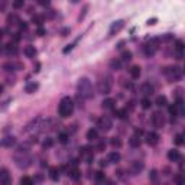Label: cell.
<instances>
[{"mask_svg": "<svg viewBox=\"0 0 185 185\" xmlns=\"http://www.w3.org/2000/svg\"><path fill=\"white\" fill-rule=\"evenodd\" d=\"M77 93L82 100H91L94 97V87L87 77H81L77 82Z\"/></svg>", "mask_w": 185, "mask_h": 185, "instance_id": "obj_1", "label": "cell"}, {"mask_svg": "<svg viewBox=\"0 0 185 185\" xmlns=\"http://www.w3.org/2000/svg\"><path fill=\"white\" fill-rule=\"evenodd\" d=\"M74 111V100L71 97H64V99L59 101V104H58V114H59V117L62 119H66V117H70Z\"/></svg>", "mask_w": 185, "mask_h": 185, "instance_id": "obj_2", "label": "cell"}, {"mask_svg": "<svg viewBox=\"0 0 185 185\" xmlns=\"http://www.w3.org/2000/svg\"><path fill=\"white\" fill-rule=\"evenodd\" d=\"M111 87H113V77L110 74H104L103 77H100L99 82H97V91L100 94L107 95L111 91Z\"/></svg>", "mask_w": 185, "mask_h": 185, "instance_id": "obj_3", "label": "cell"}, {"mask_svg": "<svg viewBox=\"0 0 185 185\" xmlns=\"http://www.w3.org/2000/svg\"><path fill=\"white\" fill-rule=\"evenodd\" d=\"M32 162H33V158L28 152H18L14 155V163L20 169H28L29 166L32 165Z\"/></svg>", "mask_w": 185, "mask_h": 185, "instance_id": "obj_4", "label": "cell"}, {"mask_svg": "<svg viewBox=\"0 0 185 185\" xmlns=\"http://www.w3.org/2000/svg\"><path fill=\"white\" fill-rule=\"evenodd\" d=\"M163 75L169 81H179L182 78V68L178 65L166 66L165 70H163Z\"/></svg>", "mask_w": 185, "mask_h": 185, "instance_id": "obj_5", "label": "cell"}, {"mask_svg": "<svg viewBox=\"0 0 185 185\" xmlns=\"http://www.w3.org/2000/svg\"><path fill=\"white\" fill-rule=\"evenodd\" d=\"M97 127L101 132H109L113 127V122L110 119L109 116H101L99 120H97Z\"/></svg>", "mask_w": 185, "mask_h": 185, "instance_id": "obj_6", "label": "cell"}, {"mask_svg": "<svg viewBox=\"0 0 185 185\" xmlns=\"http://www.w3.org/2000/svg\"><path fill=\"white\" fill-rule=\"evenodd\" d=\"M158 48H159V39H152V41H149V42L143 46L145 55H146V57H152V55H155V52L158 51Z\"/></svg>", "mask_w": 185, "mask_h": 185, "instance_id": "obj_7", "label": "cell"}, {"mask_svg": "<svg viewBox=\"0 0 185 185\" xmlns=\"http://www.w3.org/2000/svg\"><path fill=\"white\" fill-rule=\"evenodd\" d=\"M152 124L156 129H162L165 126V116L162 114V111H155L152 114Z\"/></svg>", "mask_w": 185, "mask_h": 185, "instance_id": "obj_8", "label": "cell"}, {"mask_svg": "<svg viewBox=\"0 0 185 185\" xmlns=\"http://www.w3.org/2000/svg\"><path fill=\"white\" fill-rule=\"evenodd\" d=\"M143 168H145V163L142 161H133L130 163V168H129V171L132 175H139L140 172L143 171Z\"/></svg>", "mask_w": 185, "mask_h": 185, "instance_id": "obj_9", "label": "cell"}, {"mask_svg": "<svg viewBox=\"0 0 185 185\" xmlns=\"http://www.w3.org/2000/svg\"><path fill=\"white\" fill-rule=\"evenodd\" d=\"M81 158H82L87 163H91V162L94 161V153L91 151V147H88V146L81 147Z\"/></svg>", "mask_w": 185, "mask_h": 185, "instance_id": "obj_10", "label": "cell"}, {"mask_svg": "<svg viewBox=\"0 0 185 185\" xmlns=\"http://www.w3.org/2000/svg\"><path fill=\"white\" fill-rule=\"evenodd\" d=\"M41 122H42V117H36V119H33L30 123H28L26 124V127H25V132L26 133H32V132H35L38 127H41L42 124H41Z\"/></svg>", "mask_w": 185, "mask_h": 185, "instance_id": "obj_11", "label": "cell"}, {"mask_svg": "<svg viewBox=\"0 0 185 185\" xmlns=\"http://www.w3.org/2000/svg\"><path fill=\"white\" fill-rule=\"evenodd\" d=\"M123 28H124V20H116V22H113L111 26H110L109 35L110 36H113V35H116V33H119Z\"/></svg>", "mask_w": 185, "mask_h": 185, "instance_id": "obj_12", "label": "cell"}, {"mask_svg": "<svg viewBox=\"0 0 185 185\" xmlns=\"http://www.w3.org/2000/svg\"><path fill=\"white\" fill-rule=\"evenodd\" d=\"M153 86L151 84V82H143L142 86H140V94L143 95V97H149V95L153 94Z\"/></svg>", "mask_w": 185, "mask_h": 185, "instance_id": "obj_13", "label": "cell"}, {"mask_svg": "<svg viewBox=\"0 0 185 185\" xmlns=\"http://www.w3.org/2000/svg\"><path fill=\"white\" fill-rule=\"evenodd\" d=\"M158 142H159V135L155 132H151L146 135V143L147 145H151V146H155V145H158Z\"/></svg>", "mask_w": 185, "mask_h": 185, "instance_id": "obj_14", "label": "cell"}, {"mask_svg": "<svg viewBox=\"0 0 185 185\" xmlns=\"http://www.w3.org/2000/svg\"><path fill=\"white\" fill-rule=\"evenodd\" d=\"M16 145V138L13 136H7V138H3L0 140V146L2 147H12Z\"/></svg>", "mask_w": 185, "mask_h": 185, "instance_id": "obj_15", "label": "cell"}, {"mask_svg": "<svg viewBox=\"0 0 185 185\" xmlns=\"http://www.w3.org/2000/svg\"><path fill=\"white\" fill-rule=\"evenodd\" d=\"M10 182V174L7 168L0 169V184H9Z\"/></svg>", "mask_w": 185, "mask_h": 185, "instance_id": "obj_16", "label": "cell"}, {"mask_svg": "<svg viewBox=\"0 0 185 185\" xmlns=\"http://www.w3.org/2000/svg\"><path fill=\"white\" fill-rule=\"evenodd\" d=\"M168 159H169L171 162H178L181 159L179 151H176V149H171V151L168 152Z\"/></svg>", "mask_w": 185, "mask_h": 185, "instance_id": "obj_17", "label": "cell"}, {"mask_svg": "<svg viewBox=\"0 0 185 185\" xmlns=\"http://www.w3.org/2000/svg\"><path fill=\"white\" fill-rule=\"evenodd\" d=\"M23 54L28 58H35V57H36V48L32 46V45H28V46H25Z\"/></svg>", "mask_w": 185, "mask_h": 185, "instance_id": "obj_18", "label": "cell"}, {"mask_svg": "<svg viewBox=\"0 0 185 185\" xmlns=\"http://www.w3.org/2000/svg\"><path fill=\"white\" fill-rule=\"evenodd\" d=\"M68 175H70V178L74 181H78L81 178V171L77 168V166H74V168H71L70 169V172H68Z\"/></svg>", "mask_w": 185, "mask_h": 185, "instance_id": "obj_19", "label": "cell"}, {"mask_svg": "<svg viewBox=\"0 0 185 185\" xmlns=\"http://www.w3.org/2000/svg\"><path fill=\"white\" fill-rule=\"evenodd\" d=\"M129 72H130V77H132L133 80H138L139 77H140V74H142V71H140V66L139 65H133L130 70H129Z\"/></svg>", "mask_w": 185, "mask_h": 185, "instance_id": "obj_20", "label": "cell"}, {"mask_svg": "<svg viewBox=\"0 0 185 185\" xmlns=\"http://www.w3.org/2000/svg\"><path fill=\"white\" fill-rule=\"evenodd\" d=\"M140 143H142V140H140V136H139V135H133V136H130V139H129V145L132 147H139Z\"/></svg>", "mask_w": 185, "mask_h": 185, "instance_id": "obj_21", "label": "cell"}, {"mask_svg": "<svg viewBox=\"0 0 185 185\" xmlns=\"http://www.w3.org/2000/svg\"><path fill=\"white\" fill-rule=\"evenodd\" d=\"M39 88V84L38 82H35V81H30V82H28L26 84V93H29V94H32V93H35V91Z\"/></svg>", "mask_w": 185, "mask_h": 185, "instance_id": "obj_22", "label": "cell"}, {"mask_svg": "<svg viewBox=\"0 0 185 185\" xmlns=\"http://www.w3.org/2000/svg\"><path fill=\"white\" fill-rule=\"evenodd\" d=\"M120 153L117 152V151H114V152H111L109 155V159H107V162H110V163H117V162H120Z\"/></svg>", "mask_w": 185, "mask_h": 185, "instance_id": "obj_23", "label": "cell"}, {"mask_svg": "<svg viewBox=\"0 0 185 185\" xmlns=\"http://www.w3.org/2000/svg\"><path fill=\"white\" fill-rule=\"evenodd\" d=\"M99 139V132H97V129H90L88 132H87V140H97Z\"/></svg>", "mask_w": 185, "mask_h": 185, "instance_id": "obj_24", "label": "cell"}, {"mask_svg": "<svg viewBox=\"0 0 185 185\" xmlns=\"http://www.w3.org/2000/svg\"><path fill=\"white\" fill-rule=\"evenodd\" d=\"M114 103H116V101H114L113 99H106V100H103L101 106H103V109H106V110H113Z\"/></svg>", "mask_w": 185, "mask_h": 185, "instance_id": "obj_25", "label": "cell"}, {"mask_svg": "<svg viewBox=\"0 0 185 185\" xmlns=\"http://www.w3.org/2000/svg\"><path fill=\"white\" fill-rule=\"evenodd\" d=\"M155 104H156L158 107H163V106L168 104V99H166L165 95H158L156 100H155Z\"/></svg>", "mask_w": 185, "mask_h": 185, "instance_id": "obj_26", "label": "cell"}, {"mask_svg": "<svg viewBox=\"0 0 185 185\" xmlns=\"http://www.w3.org/2000/svg\"><path fill=\"white\" fill-rule=\"evenodd\" d=\"M49 178L52 181L59 179V169L58 168H49Z\"/></svg>", "mask_w": 185, "mask_h": 185, "instance_id": "obj_27", "label": "cell"}, {"mask_svg": "<svg viewBox=\"0 0 185 185\" xmlns=\"http://www.w3.org/2000/svg\"><path fill=\"white\" fill-rule=\"evenodd\" d=\"M127 109H120V110H114V116L117 119H126L127 117Z\"/></svg>", "mask_w": 185, "mask_h": 185, "instance_id": "obj_28", "label": "cell"}, {"mask_svg": "<svg viewBox=\"0 0 185 185\" xmlns=\"http://www.w3.org/2000/svg\"><path fill=\"white\" fill-rule=\"evenodd\" d=\"M151 106H152V101H151V99L143 97V99L140 100V107H142L143 110H149V109H151Z\"/></svg>", "mask_w": 185, "mask_h": 185, "instance_id": "obj_29", "label": "cell"}, {"mask_svg": "<svg viewBox=\"0 0 185 185\" xmlns=\"http://www.w3.org/2000/svg\"><path fill=\"white\" fill-rule=\"evenodd\" d=\"M32 22L36 26H42V23H43V16H39V14H35L32 18Z\"/></svg>", "mask_w": 185, "mask_h": 185, "instance_id": "obj_30", "label": "cell"}, {"mask_svg": "<svg viewBox=\"0 0 185 185\" xmlns=\"http://www.w3.org/2000/svg\"><path fill=\"white\" fill-rule=\"evenodd\" d=\"M130 59H132V52H130V51H123V52H122V61L129 62Z\"/></svg>", "mask_w": 185, "mask_h": 185, "instance_id": "obj_31", "label": "cell"}, {"mask_svg": "<svg viewBox=\"0 0 185 185\" xmlns=\"http://www.w3.org/2000/svg\"><path fill=\"white\" fill-rule=\"evenodd\" d=\"M29 147H30V142H26V143H22L18 146V152H28Z\"/></svg>", "mask_w": 185, "mask_h": 185, "instance_id": "obj_32", "label": "cell"}, {"mask_svg": "<svg viewBox=\"0 0 185 185\" xmlns=\"http://www.w3.org/2000/svg\"><path fill=\"white\" fill-rule=\"evenodd\" d=\"M106 145H107V143H106V140H104V139H101V140L97 143V147H95V151H97V152H103V151L106 149Z\"/></svg>", "mask_w": 185, "mask_h": 185, "instance_id": "obj_33", "label": "cell"}, {"mask_svg": "<svg viewBox=\"0 0 185 185\" xmlns=\"http://www.w3.org/2000/svg\"><path fill=\"white\" fill-rule=\"evenodd\" d=\"M110 145L113 147H120L122 146V140H120L119 138H111L110 139Z\"/></svg>", "mask_w": 185, "mask_h": 185, "instance_id": "obj_34", "label": "cell"}, {"mask_svg": "<svg viewBox=\"0 0 185 185\" xmlns=\"http://www.w3.org/2000/svg\"><path fill=\"white\" fill-rule=\"evenodd\" d=\"M7 22H9V25H18L19 23V18L16 14H10L9 18H7Z\"/></svg>", "mask_w": 185, "mask_h": 185, "instance_id": "obj_35", "label": "cell"}, {"mask_svg": "<svg viewBox=\"0 0 185 185\" xmlns=\"http://www.w3.org/2000/svg\"><path fill=\"white\" fill-rule=\"evenodd\" d=\"M110 66H111V70H120V66H122V62L119 61V59H113V61L110 62Z\"/></svg>", "mask_w": 185, "mask_h": 185, "instance_id": "obj_36", "label": "cell"}, {"mask_svg": "<svg viewBox=\"0 0 185 185\" xmlns=\"http://www.w3.org/2000/svg\"><path fill=\"white\" fill-rule=\"evenodd\" d=\"M20 184L22 185H32L33 179L32 178H29V176H22V178H20Z\"/></svg>", "mask_w": 185, "mask_h": 185, "instance_id": "obj_37", "label": "cell"}, {"mask_svg": "<svg viewBox=\"0 0 185 185\" xmlns=\"http://www.w3.org/2000/svg\"><path fill=\"white\" fill-rule=\"evenodd\" d=\"M12 5H13L14 9H22V7L25 6V0H13Z\"/></svg>", "mask_w": 185, "mask_h": 185, "instance_id": "obj_38", "label": "cell"}, {"mask_svg": "<svg viewBox=\"0 0 185 185\" xmlns=\"http://www.w3.org/2000/svg\"><path fill=\"white\" fill-rule=\"evenodd\" d=\"M52 145H54V139H52V138H46V139H45V140L42 142V146L45 147V149H46V147H51Z\"/></svg>", "mask_w": 185, "mask_h": 185, "instance_id": "obj_39", "label": "cell"}, {"mask_svg": "<svg viewBox=\"0 0 185 185\" xmlns=\"http://www.w3.org/2000/svg\"><path fill=\"white\" fill-rule=\"evenodd\" d=\"M68 139H70V136L66 135V133H59V136H58V140L61 143H66L68 142Z\"/></svg>", "mask_w": 185, "mask_h": 185, "instance_id": "obj_40", "label": "cell"}, {"mask_svg": "<svg viewBox=\"0 0 185 185\" xmlns=\"http://www.w3.org/2000/svg\"><path fill=\"white\" fill-rule=\"evenodd\" d=\"M175 143L178 145V146L184 145V135H182V133H179V135H176L175 136Z\"/></svg>", "mask_w": 185, "mask_h": 185, "instance_id": "obj_41", "label": "cell"}, {"mask_svg": "<svg viewBox=\"0 0 185 185\" xmlns=\"http://www.w3.org/2000/svg\"><path fill=\"white\" fill-rule=\"evenodd\" d=\"M169 114H171L172 117H175V116H178V110H176V104H171V106H169Z\"/></svg>", "mask_w": 185, "mask_h": 185, "instance_id": "obj_42", "label": "cell"}, {"mask_svg": "<svg viewBox=\"0 0 185 185\" xmlns=\"http://www.w3.org/2000/svg\"><path fill=\"white\" fill-rule=\"evenodd\" d=\"M94 178H95V181H99V182H101V181H104V174L101 171H99V172H95V175H94Z\"/></svg>", "mask_w": 185, "mask_h": 185, "instance_id": "obj_43", "label": "cell"}, {"mask_svg": "<svg viewBox=\"0 0 185 185\" xmlns=\"http://www.w3.org/2000/svg\"><path fill=\"white\" fill-rule=\"evenodd\" d=\"M9 5V2L7 0H0V12H5L6 7Z\"/></svg>", "mask_w": 185, "mask_h": 185, "instance_id": "obj_44", "label": "cell"}, {"mask_svg": "<svg viewBox=\"0 0 185 185\" xmlns=\"http://www.w3.org/2000/svg\"><path fill=\"white\" fill-rule=\"evenodd\" d=\"M156 178H158V171H156V169H152L151 174H149V179H151V181H156Z\"/></svg>", "mask_w": 185, "mask_h": 185, "instance_id": "obj_45", "label": "cell"}, {"mask_svg": "<svg viewBox=\"0 0 185 185\" xmlns=\"http://www.w3.org/2000/svg\"><path fill=\"white\" fill-rule=\"evenodd\" d=\"M38 3H39L41 6H43V7H46V6H49L51 0H38Z\"/></svg>", "mask_w": 185, "mask_h": 185, "instance_id": "obj_46", "label": "cell"}, {"mask_svg": "<svg viewBox=\"0 0 185 185\" xmlns=\"http://www.w3.org/2000/svg\"><path fill=\"white\" fill-rule=\"evenodd\" d=\"M20 29H22V30H26V29H28V23H26V22H20Z\"/></svg>", "mask_w": 185, "mask_h": 185, "instance_id": "obj_47", "label": "cell"}, {"mask_svg": "<svg viewBox=\"0 0 185 185\" xmlns=\"http://www.w3.org/2000/svg\"><path fill=\"white\" fill-rule=\"evenodd\" d=\"M43 33H45V30H43V29H41V28H39V29H38V35H39V36H42Z\"/></svg>", "mask_w": 185, "mask_h": 185, "instance_id": "obj_48", "label": "cell"}, {"mask_svg": "<svg viewBox=\"0 0 185 185\" xmlns=\"http://www.w3.org/2000/svg\"><path fill=\"white\" fill-rule=\"evenodd\" d=\"M100 165H101V166H106V165H107V161H104V159H101V161H100Z\"/></svg>", "mask_w": 185, "mask_h": 185, "instance_id": "obj_49", "label": "cell"}, {"mask_svg": "<svg viewBox=\"0 0 185 185\" xmlns=\"http://www.w3.org/2000/svg\"><path fill=\"white\" fill-rule=\"evenodd\" d=\"M3 93V86H0V94Z\"/></svg>", "mask_w": 185, "mask_h": 185, "instance_id": "obj_50", "label": "cell"}, {"mask_svg": "<svg viewBox=\"0 0 185 185\" xmlns=\"http://www.w3.org/2000/svg\"><path fill=\"white\" fill-rule=\"evenodd\" d=\"M72 2H74V3H77V2H78V0H72Z\"/></svg>", "mask_w": 185, "mask_h": 185, "instance_id": "obj_51", "label": "cell"}, {"mask_svg": "<svg viewBox=\"0 0 185 185\" xmlns=\"http://www.w3.org/2000/svg\"><path fill=\"white\" fill-rule=\"evenodd\" d=\"M0 38H2V30H0Z\"/></svg>", "mask_w": 185, "mask_h": 185, "instance_id": "obj_52", "label": "cell"}]
</instances>
